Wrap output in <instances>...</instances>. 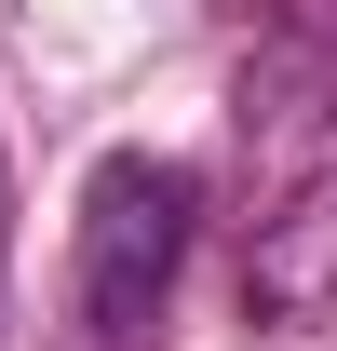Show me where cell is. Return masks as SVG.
Listing matches in <instances>:
<instances>
[{"label": "cell", "mask_w": 337, "mask_h": 351, "mask_svg": "<svg viewBox=\"0 0 337 351\" xmlns=\"http://www.w3.org/2000/svg\"><path fill=\"white\" fill-rule=\"evenodd\" d=\"M189 230H203V176L175 149H108L68 217V351H149L189 270Z\"/></svg>", "instance_id": "1"}]
</instances>
